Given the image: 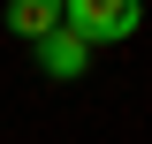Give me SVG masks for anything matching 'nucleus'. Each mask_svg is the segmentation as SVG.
I'll return each mask as SVG.
<instances>
[{"instance_id": "f257e3e1", "label": "nucleus", "mask_w": 152, "mask_h": 144, "mask_svg": "<svg viewBox=\"0 0 152 144\" xmlns=\"http://www.w3.org/2000/svg\"><path fill=\"white\" fill-rule=\"evenodd\" d=\"M69 8V31H84L91 46H114L145 23V0H61Z\"/></svg>"}, {"instance_id": "f03ea898", "label": "nucleus", "mask_w": 152, "mask_h": 144, "mask_svg": "<svg viewBox=\"0 0 152 144\" xmlns=\"http://www.w3.org/2000/svg\"><path fill=\"white\" fill-rule=\"evenodd\" d=\"M38 68L53 76V84H76V76L91 68V38H84V31H69V23H61L53 38H38Z\"/></svg>"}, {"instance_id": "7ed1b4c3", "label": "nucleus", "mask_w": 152, "mask_h": 144, "mask_svg": "<svg viewBox=\"0 0 152 144\" xmlns=\"http://www.w3.org/2000/svg\"><path fill=\"white\" fill-rule=\"evenodd\" d=\"M61 23H69V8H61V0H8V31L31 38V46H38V38H53Z\"/></svg>"}]
</instances>
